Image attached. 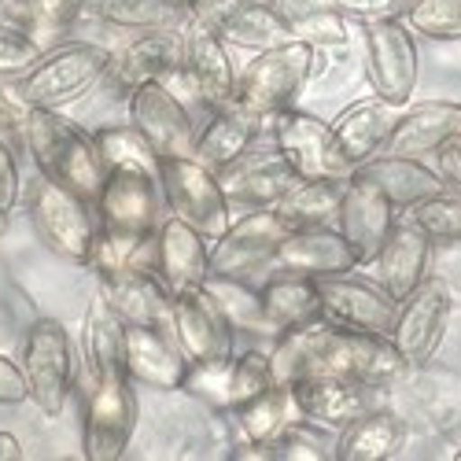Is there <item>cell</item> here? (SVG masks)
I'll use <instances>...</instances> for the list:
<instances>
[{
	"mask_svg": "<svg viewBox=\"0 0 461 461\" xmlns=\"http://www.w3.org/2000/svg\"><path fill=\"white\" fill-rule=\"evenodd\" d=\"M274 380L295 384L306 376H343V380H366V384H392L410 366L395 351L388 336H373L348 329L325 314L285 329L274 339Z\"/></svg>",
	"mask_w": 461,
	"mask_h": 461,
	"instance_id": "obj_1",
	"label": "cell"
},
{
	"mask_svg": "<svg viewBox=\"0 0 461 461\" xmlns=\"http://www.w3.org/2000/svg\"><path fill=\"white\" fill-rule=\"evenodd\" d=\"M23 144L33 156L37 170L63 181L67 188H74L82 200L96 207L100 192L107 185V167L93 137H86L52 107H23Z\"/></svg>",
	"mask_w": 461,
	"mask_h": 461,
	"instance_id": "obj_2",
	"label": "cell"
},
{
	"mask_svg": "<svg viewBox=\"0 0 461 461\" xmlns=\"http://www.w3.org/2000/svg\"><path fill=\"white\" fill-rule=\"evenodd\" d=\"M111 67V52L93 41L78 45H59L52 52H41L26 74L12 78V100L19 107H52L59 111L63 104L78 100L89 93Z\"/></svg>",
	"mask_w": 461,
	"mask_h": 461,
	"instance_id": "obj_3",
	"label": "cell"
},
{
	"mask_svg": "<svg viewBox=\"0 0 461 461\" xmlns=\"http://www.w3.org/2000/svg\"><path fill=\"white\" fill-rule=\"evenodd\" d=\"M89 207H93L89 200H82L74 188H67L63 181L49 174H41L26 192V211H30L37 237H41V244H49V251H56L67 262L93 258L96 225H93Z\"/></svg>",
	"mask_w": 461,
	"mask_h": 461,
	"instance_id": "obj_4",
	"label": "cell"
},
{
	"mask_svg": "<svg viewBox=\"0 0 461 461\" xmlns=\"http://www.w3.org/2000/svg\"><path fill=\"white\" fill-rule=\"evenodd\" d=\"M314 45L303 41H285L277 49L255 52V59L244 67L240 82H237V104L248 107L251 114L270 122L274 114L288 111L303 86L314 74Z\"/></svg>",
	"mask_w": 461,
	"mask_h": 461,
	"instance_id": "obj_5",
	"label": "cell"
},
{
	"mask_svg": "<svg viewBox=\"0 0 461 461\" xmlns=\"http://www.w3.org/2000/svg\"><path fill=\"white\" fill-rule=\"evenodd\" d=\"M19 366L37 410L45 417H59L74 380V348H70L67 325L56 318H37L23 336Z\"/></svg>",
	"mask_w": 461,
	"mask_h": 461,
	"instance_id": "obj_6",
	"label": "cell"
},
{
	"mask_svg": "<svg viewBox=\"0 0 461 461\" xmlns=\"http://www.w3.org/2000/svg\"><path fill=\"white\" fill-rule=\"evenodd\" d=\"M137 384L126 373L96 376L86 402L82 454L89 461H119L137 432Z\"/></svg>",
	"mask_w": 461,
	"mask_h": 461,
	"instance_id": "obj_7",
	"label": "cell"
},
{
	"mask_svg": "<svg viewBox=\"0 0 461 461\" xmlns=\"http://www.w3.org/2000/svg\"><path fill=\"white\" fill-rule=\"evenodd\" d=\"M270 133H274V148L292 163L299 177L348 181L355 174V163L343 156V148L332 133V122H321L318 114L288 107L270 119Z\"/></svg>",
	"mask_w": 461,
	"mask_h": 461,
	"instance_id": "obj_8",
	"label": "cell"
},
{
	"mask_svg": "<svg viewBox=\"0 0 461 461\" xmlns=\"http://www.w3.org/2000/svg\"><path fill=\"white\" fill-rule=\"evenodd\" d=\"M159 188L167 192V203L177 218L214 244L233 221H229V203L218 185V174L196 159H159Z\"/></svg>",
	"mask_w": 461,
	"mask_h": 461,
	"instance_id": "obj_9",
	"label": "cell"
},
{
	"mask_svg": "<svg viewBox=\"0 0 461 461\" xmlns=\"http://www.w3.org/2000/svg\"><path fill=\"white\" fill-rule=\"evenodd\" d=\"M292 233V225L274 207H251L248 218L233 221L211 244V277L251 281L255 270L274 266L277 244Z\"/></svg>",
	"mask_w": 461,
	"mask_h": 461,
	"instance_id": "obj_10",
	"label": "cell"
},
{
	"mask_svg": "<svg viewBox=\"0 0 461 461\" xmlns=\"http://www.w3.org/2000/svg\"><path fill=\"white\" fill-rule=\"evenodd\" d=\"M126 111H130V126L140 130V137L156 148L159 159H192L196 156V122L185 111V104L177 100V93L167 82H148L137 86L126 96Z\"/></svg>",
	"mask_w": 461,
	"mask_h": 461,
	"instance_id": "obj_11",
	"label": "cell"
},
{
	"mask_svg": "<svg viewBox=\"0 0 461 461\" xmlns=\"http://www.w3.org/2000/svg\"><path fill=\"white\" fill-rule=\"evenodd\" d=\"M417 45L406 23H366V78L373 96L402 107L417 89Z\"/></svg>",
	"mask_w": 461,
	"mask_h": 461,
	"instance_id": "obj_12",
	"label": "cell"
},
{
	"mask_svg": "<svg viewBox=\"0 0 461 461\" xmlns=\"http://www.w3.org/2000/svg\"><path fill=\"white\" fill-rule=\"evenodd\" d=\"M450 321V288L443 277H425L402 303L395 314L392 343L406 366H425L439 351L443 332Z\"/></svg>",
	"mask_w": 461,
	"mask_h": 461,
	"instance_id": "obj_13",
	"label": "cell"
},
{
	"mask_svg": "<svg viewBox=\"0 0 461 461\" xmlns=\"http://www.w3.org/2000/svg\"><path fill=\"white\" fill-rule=\"evenodd\" d=\"M299 413L318 429H348L351 420L384 406V384L343 380V376H306L288 384Z\"/></svg>",
	"mask_w": 461,
	"mask_h": 461,
	"instance_id": "obj_14",
	"label": "cell"
},
{
	"mask_svg": "<svg viewBox=\"0 0 461 461\" xmlns=\"http://www.w3.org/2000/svg\"><path fill=\"white\" fill-rule=\"evenodd\" d=\"M185 82L192 86V93L200 96V104L214 114L237 104V82L240 74L225 52L221 33L211 30L200 19H185Z\"/></svg>",
	"mask_w": 461,
	"mask_h": 461,
	"instance_id": "obj_15",
	"label": "cell"
},
{
	"mask_svg": "<svg viewBox=\"0 0 461 461\" xmlns=\"http://www.w3.org/2000/svg\"><path fill=\"white\" fill-rule=\"evenodd\" d=\"M318 295H321V314L358 329V332H373V336H392L395 329V314H399V299L376 285V281H362L351 274H332V277H318Z\"/></svg>",
	"mask_w": 461,
	"mask_h": 461,
	"instance_id": "obj_16",
	"label": "cell"
},
{
	"mask_svg": "<svg viewBox=\"0 0 461 461\" xmlns=\"http://www.w3.org/2000/svg\"><path fill=\"white\" fill-rule=\"evenodd\" d=\"M96 214L107 233L151 237L159 229V177L148 170H111Z\"/></svg>",
	"mask_w": 461,
	"mask_h": 461,
	"instance_id": "obj_17",
	"label": "cell"
},
{
	"mask_svg": "<svg viewBox=\"0 0 461 461\" xmlns=\"http://www.w3.org/2000/svg\"><path fill=\"white\" fill-rule=\"evenodd\" d=\"M336 229L343 233V240L351 244L358 266H369L380 255L384 240L392 237V229H395V203L384 196L373 181L351 174L348 181H343Z\"/></svg>",
	"mask_w": 461,
	"mask_h": 461,
	"instance_id": "obj_18",
	"label": "cell"
},
{
	"mask_svg": "<svg viewBox=\"0 0 461 461\" xmlns=\"http://www.w3.org/2000/svg\"><path fill=\"white\" fill-rule=\"evenodd\" d=\"M170 336L188 362L233 358V325L225 321L221 306L207 288H192L174 295Z\"/></svg>",
	"mask_w": 461,
	"mask_h": 461,
	"instance_id": "obj_19",
	"label": "cell"
},
{
	"mask_svg": "<svg viewBox=\"0 0 461 461\" xmlns=\"http://www.w3.org/2000/svg\"><path fill=\"white\" fill-rule=\"evenodd\" d=\"M111 82L122 96H130L137 86L167 82L174 74H185V30H151L130 41L122 52L111 56Z\"/></svg>",
	"mask_w": 461,
	"mask_h": 461,
	"instance_id": "obj_20",
	"label": "cell"
},
{
	"mask_svg": "<svg viewBox=\"0 0 461 461\" xmlns=\"http://www.w3.org/2000/svg\"><path fill=\"white\" fill-rule=\"evenodd\" d=\"M299 181L303 177L292 170V163L277 148L244 151L237 163L218 170V185L225 192V200L244 207H277V200L285 192H292Z\"/></svg>",
	"mask_w": 461,
	"mask_h": 461,
	"instance_id": "obj_21",
	"label": "cell"
},
{
	"mask_svg": "<svg viewBox=\"0 0 461 461\" xmlns=\"http://www.w3.org/2000/svg\"><path fill=\"white\" fill-rule=\"evenodd\" d=\"M274 270L295 274V277H332V274H351L358 270V258L351 244L343 240L339 229L329 225H306L292 229V233L277 244Z\"/></svg>",
	"mask_w": 461,
	"mask_h": 461,
	"instance_id": "obj_22",
	"label": "cell"
},
{
	"mask_svg": "<svg viewBox=\"0 0 461 461\" xmlns=\"http://www.w3.org/2000/svg\"><path fill=\"white\" fill-rule=\"evenodd\" d=\"M156 270L170 295L203 288V281L211 277V240L185 218L170 214L156 229Z\"/></svg>",
	"mask_w": 461,
	"mask_h": 461,
	"instance_id": "obj_23",
	"label": "cell"
},
{
	"mask_svg": "<svg viewBox=\"0 0 461 461\" xmlns=\"http://www.w3.org/2000/svg\"><path fill=\"white\" fill-rule=\"evenodd\" d=\"M100 295L122 318V325H151L170 332L174 295L163 285L159 270H126L100 281Z\"/></svg>",
	"mask_w": 461,
	"mask_h": 461,
	"instance_id": "obj_24",
	"label": "cell"
},
{
	"mask_svg": "<svg viewBox=\"0 0 461 461\" xmlns=\"http://www.w3.org/2000/svg\"><path fill=\"white\" fill-rule=\"evenodd\" d=\"M188 358L170 332L151 325H126V376L151 392H177Z\"/></svg>",
	"mask_w": 461,
	"mask_h": 461,
	"instance_id": "obj_25",
	"label": "cell"
},
{
	"mask_svg": "<svg viewBox=\"0 0 461 461\" xmlns=\"http://www.w3.org/2000/svg\"><path fill=\"white\" fill-rule=\"evenodd\" d=\"M429 262H432V237L413 221H395L392 237L384 240L380 255L369 262V270H373L376 285H384L402 303L429 277Z\"/></svg>",
	"mask_w": 461,
	"mask_h": 461,
	"instance_id": "obj_26",
	"label": "cell"
},
{
	"mask_svg": "<svg viewBox=\"0 0 461 461\" xmlns=\"http://www.w3.org/2000/svg\"><path fill=\"white\" fill-rule=\"evenodd\" d=\"M457 133H461V104H450V100L417 104V107L399 114V122H395L380 156L420 159V156H429V151H439Z\"/></svg>",
	"mask_w": 461,
	"mask_h": 461,
	"instance_id": "obj_27",
	"label": "cell"
},
{
	"mask_svg": "<svg viewBox=\"0 0 461 461\" xmlns=\"http://www.w3.org/2000/svg\"><path fill=\"white\" fill-rule=\"evenodd\" d=\"M355 174L373 181L384 196L395 203V211H413L417 203L447 192V181L439 177V170L425 167L420 159H410V156H373V159L358 163Z\"/></svg>",
	"mask_w": 461,
	"mask_h": 461,
	"instance_id": "obj_28",
	"label": "cell"
},
{
	"mask_svg": "<svg viewBox=\"0 0 461 461\" xmlns=\"http://www.w3.org/2000/svg\"><path fill=\"white\" fill-rule=\"evenodd\" d=\"M399 114H402V107L380 100V96L358 100L348 111H339L336 122H332V133L343 148V156H348L355 167L380 156L384 144H388V137H392V130H395V122H399Z\"/></svg>",
	"mask_w": 461,
	"mask_h": 461,
	"instance_id": "obj_29",
	"label": "cell"
},
{
	"mask_svg": "<svg viewBox=\"0 0 461 461\" xmlns=\"http://www.w3.org/2000/svg\"><path fill=\"white\" fill-rule=\"evenodd\" d=\"M266 119L251 114L248 107L233 104L225 111H214L211 122L203 126L200 140H196V163H203L207 170H225L229 163H237L244 151H251V144L258 140V130H262Z\"/></svg>",
	"mask_w": 461,
	"mask_h": 461,
	"instance_id": "obj_30",
	"label": "cell"
},
{
	"mask_svg": "<svg viewBox=\"0 0 461 461\" xmlns=\"http://www.w3.org/2000/svg\"><path fill=\"white\" fill-rule=\"evenodd\" d=\"M402 443H406V420L388 406H380L351 420L348 429H339L332 461H388L402 450Z\"/></svg>",
	"mask_w": 461,
	"mask_h": 461,
	"instance_id": "obj_31",
	"label": "cell"
},
{
	"mask_svg": "<svg viewBox=\"0 0 461 461\" xmlns=\"http://www.w3.org/2000/svg\"><path fill=\"white\" fill-rule=\"evenodd\" d=\"M292 30V41L303 45H348L351 41V19L336 8V0H266Z\"/></svg>",
	"mask_w": 461,
	"mask_h": 461,
	"instance_id": "obj_32",
	"label": "cell"
},
{
	"mask_svg": "<svg viewBox=\"0 0 461 461\" xmlns=\"http://www.w3.org/2000/svg\"><path fill=\"white\" fill-rule=\"evenodd\" d=\"M82 355H86L93 380L111 376V373H126V325L107 306L104 295H96L89 303V314L82 325Z\"/></svg>",
	"mask_w": 461,
	"mask_h": 461,
	"instance_id": "obj_33",
	"label": "cell"
},
{
	"mask_svg": "<svg viewBox=\"0 0 461 461\" xmlns=\"http://www.w3.org/2000/svg\"><path fill=\"white\" fill-rule=\"evenodd\" d=\"M203 288L214 295V303L221 306L225 321L233 325V332H248V336H266L277 339L281 329L266 311L262 288H255L251 281H237V277H207Z\"/></svg>",
	"mask_w": 461,
	"mask_h": 461,
	"instance_id": "obj_34",
	"label": "cell"
},
{
	"mask_svg": "<svg viewBox=\"0 0 461 461\" xmlns=\"http://www.w3.org/2000/svg\"><path fill=\"white\" fill-rule=\"evenodd\" d=\"M214 30L221 33L225 45H240V49H255V52H266V49H277V45L292 41V30L285 26V19L266 5V0H240V5L229 12Z\"/></svg>",
	"mask_w": 461,
	"mask_h": 461,
	"instance_id": "obj_35",
	"label": "cell"
},
{
	"mask_svg": "<svg viewBox=\"0 0 461 461\" xmlns=\"http://www.w3.org/2000/svg\"><path fill=\"white\" fill-rule=\"evenodd\" d=\"M237 420V432L244 443H274L292 420H299V406L292 399V388L288 384H274L270 392H262L255 395L251 402L237 406V410H229Z\"/></svg>",
	"mask_w": 461,
	"mask_h": 461,
	"instance_id": "obj_36",
	"label": "cell"
},
{
	"mask_svg": "<svg viewBox=\"0 0 461 461\" xmlns=\"http://www.w3.org/2000/svg\"><path fill=\"white\" fill-rule=\"evenodd\" d=\"M339 200H343V181L332 177H303L292 192L277 200V214L292 225V229H306V225H329L339 214Z\"/></svg>",
	"mask_w": 461,
	"mask_h": 461,
	"instance_id": "obj_37",
	"label": "cell"
},
{
	"mask_svg": "<svg viewBox=\"0 0 461 461\" xmlns=\"http://www.w3.org/2000/svg\"><path fill=\"white\" fill-rule=\"evenodd\" d=\"M93 8L100 23L133 33L177 30L188 19V8H181L177 0H93Z\"/></svg>",
	"mask_w": 461,
	"mask_h": 461,
	"instance_id": "obj_38",
	"label": "cell"
},
{
	"mask_svg": "<svg viewBox=\"0 0 461 461\" xmlns=\"http://www.w3.org/2000/svg\"><path fill=\"white\" fill-rule=\"evenodd\" d=\"M262 299H266V311H270V318L277 321L281 332L321 314V295H318L314 277L285 274V277H277V281H270L262 288Z\"/></svg>",
	"mask_w": 461,
	"mask_h": 461,
	"instance_id": "obj_39",
	"label": "cell"
},
{
	"mask_svg": "<svg viewBox=\"0 0 461 461\" xmlns=\"http://www.w3.org/2000/svg\"><path fill=\"white\" fill-rule=\"evenodd\" d=\"M93 144L100 151V159L111 170H148L159 177V156L151 148L137 126H104L93 133Z\"/></svg>",
	"mask_w": 461,
	"mask_h": 461,
	"instance_id": "obj_40",
	"label": "cell"
},
{
	"mask_svg": "<svg viewBox=\"0 0 461 461\" xmlns=\"http://www.w3.org/2000/svg\"><path fill=\"white\" fill-rule=\"evenodd\" d=\"M93 0H8L12 19L26 30V33H59L78 19Z\"/></svg>",
	"mask_w": 461,
	"mask_h": 461,
	"instance_id": "obj_41",
	"label": "cell"
},
{
	"mask_svg": "<svg viewBox=\"0 0 461 461\" xmlns=\"http://www.w3.org/2000/svg\"><path fill=\"white\" fill-rule=\"evenodd\" d=\"M229 384H233V358H214V362H188V373L181 388L188 399H196L211 410L229 413Z\"/></svg>",
	"mask_w": 461,
	"mask_h": 461,
	"instance_id": "obj_42",
	"label": "cell"
},
{
	"mask_svg": "<svg viewBox=\"0 0 461 461\" xmlns=\"http://www.w3.org/2000/svg\"><path fill=\"white\" fill-rule=\"evenodd\" d=\"M410 221L443 244H461V192H439V196L417 203L410 211Z\"/></svg>",
	"mask_w": 461,
	"mask_h": 461,
	"instance_id": "obj_43",
	"label": "cell"
},
{
	"mask_svg": "<svg viewBox=\"0 0 461 461\" xmlns=\"http://www.w3.org/2000/svg\"><path fill=\"white\" fill-rule=\"evenodd\" d=\"M406 26L432 41H461V0H417Z\"/></svg>",
	"mask_w": 461,
	"mask_h": 461,
	"instance_id": "obj_44",
	"label": "cell"
},
{
	"mask_svg": "<svg viewBox=\"0 0 461 461\" xmlns=\"http://www.w3.org/2000/svg\"><path fill=\"white\" fill-rule=\"evenodd\" d=\"M274 362L270 355H262V351H248L233 362V384H229V410H237L244 402H251L255 395L262 392H270L274 388Z\"/></svg>",
	"mask_w": 461,
	"mask_h": 461,
	"instance_id": "obj_45",
	"label": "cell"
},
{
	"mask_svg": "<svg viewBox=\"0 0 461 461\" xmlns=\"http://www.w3.org/2000/svg\"><path fill=\"white\" fill-rule=\"evenodd\" d=\"M332 447H336V439L332 443L321 439L306 417L292 420V425L274 439L277 461H329L332 457Z\"/></svg>",
	"mask_w": 461,
	"mask_h": 461,
	"instance_id": "obj_46",
	"label": "cell"
},
{
	"mask_svg": "<svg viewBox=\"0 0 461 461\" xmlns=\"http://www.w3.org/2000/svg\"><path fill=\"white\" fill-rule=\"evenodd\" d=\"M37 59H41L37 37L26 33L19 23H0V78H19Z\"/></svg>",
	"mask_w": 461,
	"mask_h": 461,
	"instance_id": "obj_47",
	"label": "cell"
},
{
	"mask_svg": "<svg viewBox=\"0 0 461 461\" xmlns=\"http://www.w3.org/2000/svg\"><path fill=\"white\" fill-rule=\"evenodd\" d=\"M413 5L417 0H336V8L348 19H358L362 26L366 23H384V19H406V12Z\"/></svg>",
	"mask_w": 461,
	"mask_h": 461,
	"instance_id": "obj_48",
	"label": "cell"
},
{
	"mask_svg": "<svg viewBox=\"0 0 461 461\" xmlns=\"http://www.w3.org/2000/svg\"><path fill=\"white\" fill-rule=\"evenodd\" d=\"M19 203V167H15V151L12 144L0 137V211H15Z\"/></svg>",
	"mask_w": 461,
	"mask_h": 461,
	"instance_id": "obj_49",
	"label": "cell"
},
{
	"mask_svg": "<svg viewBox=\"0 0 461 461\" xmlns=\"http://www.w3.org/2000/svg\"><path fill=\"white\" fill-rule=\"evenodd\" d=\"M26 399H30V388H26L23 366L12 362L8 355H0V406H19Z\"/></svg>",
	"mask_w": 461,
	"mask_h": 461,
	"instance_id": "obj_50",
	"label": "cell"
},
{
	"mask_svg": "<svg viewBox=\"0 0 461 461\" xmlns=\"http://www.w3.org/2000/svg\"><path fill=\"white\" fill-rule=\"evenodd\" d=\"M436 170H439V177L447 181V188L461 192V133L450 137V140L436 151Z\"/></svg>",
	"mask_w": 461,
	"mask_h": 461,
	"instance_id": "obj_51",
	"label": "cell"
},
{
	"mask_svg": "<svg viewBox=\"0 0 461 461\" xmlns=\"http://www.w3.org/2000/svg\"><path fill=\"white\" fill-rule=\"evenodd\" d=\"M23 107L0 89V137H5L8 144H15V140H23V114H19Z\"/></svg>",
	"mask_w": 461,
	"mask_h": 461,
	"instance_id": "obj_52",
	"label": "cell"
},
{
	"mask_svg": "<svg viewBox=\"0 0 461 461\" xmlns=\"http://www.w3.org/2000/svg\"><path fill=\"white\" fill-rule=\"evenodd\" d=\"M19 457H23V443H19V436L0 432V461H19Z\"/></svg>",
	"mask_w": 461,
	"mask_h": 461,
	"instance_id": "obj_53",
	"label": "cell"
},
{
	"mask_svg": "<svg viewBox=\"0 0 461 461\" xmlns=\"http://www.w3.org/2000/svg\"><path fill=\"white\" fill-rule=\"evenodd\" d=\"M0 23H15V19H12V8H8V0H0Z\"/></svg>",
	"mask_w": 461,
	"mask_h": 461,
	"instance_id": "obj_54",
	"label": "cell"
},
{
	"mask_svg": "<svg viewBox=\"0 0 461 461\" xmlns=\"http://www.w3.org/2000/svg\"><path fill=\"white\" fill-rule=\"evenodd\" d=\"M8 233V211H0V237Z\"/></svg>",
	"mask_w": 461,
	"mask_h": 461,
	"instance_id": "obj_55",
	"label": "cell"
},
{
	"mask_svg": "<svg viewBox=\"0 0 461 461\" xmlns=\"http://www.w3.org/2000/svg\"><path fill=\"white\" fill-rule=\"evenodd\" d=\"M177 5H181V8H192V5H196V0H177Z\"/></svg>",
	"mask_w": 461,
	"mask_h": 461,
	"instance_id": "obj_56",
	"label": "cell"
},
{
	"mask_svg": "<svg viewBox=\"0 0 461 461\" xmlns=\"http://www.w3.org/2000/svg\"><path fill=\"white\" fill-rule=\"evenodd\" d=\"M454 461H461V450H454Z\"/></svg>",
	"mask_w": 461,
	"mask_h": 461,
	"instance_id": "obj_57",
	"label": "cell"
}]
</instances>
